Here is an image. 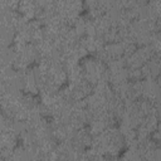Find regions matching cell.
<instances>
[{
  "mask_svg": "<svg viewBox=\"0 0 161 161\" xmlns=\"http://www.w3.org/2000/svg\"><path fill=\"white\" fill-rule=\"evenodd\" d=\"M148 3H150V0H137V4H141V5H146Z\"/></svg>",
  "mask_w": 161,
  "mask_h": 161,
  "instance_id": "obj_1",
  "label": "cell"
}]
</instances>
